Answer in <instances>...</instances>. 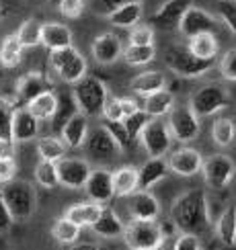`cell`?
<instances>
[{
    "instance_id": "6da1fadb",
    "label": "cell",
    "mask_w": 236,
    "mask_h": 250,
    "mask_svg": "<svg viewBox=\"0 0 236 250\" xmlns=\"http://www.w3.org/2000/svg\"><path fill=\"white\" fill-rule=\"evenodd\" d=\"M171 222L183 234L201 236L210 232L212 220L208 209V195L203 189H191L179 195L171 205Z\"/></svg>"
},
{
    "instance_id": "7a4b0ae2",
    "label": "cell",
    "mask_w": 236,
    "mask_h": 250,
    "mask_svg": "<svg viewBox=\"0 0 236 250\" xmlns=\"http://www.w3.org/2000/svg\"><path fill=\"white\" fill-rule=\"evenodd\" d=\"M0 193H2L15 222H25L33 215L35 205H37V195L31 183L13 179L0 187Z\"/></svg>"
},
{
    "instance_id": "3957f363",
    "label": "cell",
    "mask_w": 236,
    "mask_h": 250,
    "mask_svg": "<svg viewBox=\"0 0 236 250\" xmlns=\"http://www.w3.org/2000/svg\"><path fill=\"white\" fill-rule=\"evenodd\" d=\"M215 60H201L191 54L187 45H169L164 51V64L169 66L177 76L183 78H199L205 72L214 68Z\"/></svg>"
},
{
    "instance_id": "277c9868",
    "label": "cell",
    "mask_w": 236,
    "mask_h": 250,
    "mask_svg": "<svg viewBox=\"0 0 236 250\" xmlns=\"http://www.w3.org/2000/svg\"><path fill=\"white\" fill-rule=\"evenodd\" d=\"M49 66L56 74L70 84H76L78 80L86 76V60L74 45L51 49L49 51Z\"/></svg>"
},
{
    "instance_id": "5b68a950",
    "label": "cell",
    "mask_w": 236,
    "mask_h": 250,
    "mask_svg": "<svg viewBox=\"0 0 236 250\" xmlns=\"http://www.w3.org/2000/svg\"><path fill=\"white\" fill-rule=\"evenodd\" d=\"M80 113H85L86 117L90 115H99L103 111V105L109 97L105 82L95 78V76H85L82 80H78L74 84V90H72Z\"/></svg>"
},
{
    "instance_id": "8992f818",
    "label": "cell",
    "mask_w": 236,
    "mask_h": 250,
    "mask_svg": "<svg viewBox=\"0 0 236 250\" xmlns=\"http://www.w3.org/2000/svg\"><path fill=\"white\" fill-rule=\"evenodd\" d=\"M230 105V95L222 84H205L197 88L189 99V107L197 117H210Z\"/></svg>"
},
{
    "instance_id": "52a82bcc",
    "label": "cell",
    "mask_w": 236,
    "mask_h": 250,
    "mask_svg": "<svg viewBox=\"0 0 236 250\" xmlns=\"http://www.w3.org/2000/svg\"><path fill=\"white\" fill-rule=\"evenodd\" d=\"M162 236V224L156 220H131L123 230L129 250H154Z\"/></svg>"
},
{
    "instance_id": "ba28073f",
    "label": "cell",
    "mask_w": 236,
    "mask_h": 250,
    "mask_svg": "<svg viewBox=\"0 0 236 250\" xmlns=\"http://www.w3.org/2000/svg\"><path fill=\"white\" fill-rule=\"evenodd\" d=\"M169 129L172 140L181 144H189L199 135V117L193 113L189 105H174L169 113Z\"/></svg>"
},
{
    "instance_id": "9c48e42d",
    "label": "cell",
    "mask_w": 236,
    "mask_h": 250,
    "mask_svg": "<svg viewBox=\"0 0 236 250\" xmlns=\"http://www.w3.org/2000/svg\"><path fill=\"white\" fill-rule=\"evenodd\" d=\"M85 150H86L88 160L101 162V164L111 162L121 152L119 146L115 144V140L111 138V133L105 129V125H99V127H95V129H88Z\"/></svg>"
},
{
    "instance_id": "30bf717a",
    "label": "cell",
    "mask_w": 236,
    "mask_h": 250,
    "mask_svg": "<svg viewBox=\"0 0 236 250\" xmlns=\"http://www.w3.org/2000/svg\"><path fill=\"white\" fill-rule=\"evenodd\" d=\"M201 172H203V181L208 187H212V189H224V187H228V183L234 179L236 164L230 156L214 154L208 160H203Z\"/></svg>"
},
{
    "instance_id": "8fae6325",
    "label": "cell",
    "mask_w": 236,
    "mask_h": 250,
    "mask_svg": "<svg viewBox=\"0 0 236 250\" xmlns=\"http://www.w3.org/2000/svg\"><path fill=\"white\" fill-rule=\"evenodd\" d=\"M140 142L144 146V150L148 152V156H164L169 154L171 144H172V135L167 121H162L160 117H152L148 125L144 127Z\"/></svg>"
},
{
    "instance_id": "7c38bea8",
    "label": "cell",
    "mask_w": 236,
    "mask_h": 250,
    "mask_svg": "<svg viewBox=\"0 0 236 250\" xmlns=\"http://www.w3.org/2000/svg\"><path fill=\"white\" fill-rule=\"evenodd\" d=\"M181 35L185 37H195L199 33H215V29H218V21L212 13L203 8H197V6H189L185 10V15L181 17L179 21V27Z\"/></svg>"
},
{
    "instance_id": "4fadbf2b",
    "label": "cell",
    "mask_w": 236,
    "mask_h": 250,
    "mask_svg": "<svg viewBox=\"0 0 236 250\" xmlns=\"http://www.w3.org/2000/svg\"><path fill=\"white\" fill-rule=\"evenodd\" d=\"M58 164V179L60 185L66 189H85V185L90 176V164L82 158H62Z\"/></svg>"
},
{
    "instance_id": "5bb4252c",
    "label": "cell",
    "mask_w": 236,
    "mask_h": 250,
    "mask_svg": "<svg viewBox=\"0 0 236 250\" xmlns=\"http://www.w3.org/2000/svg\"><path fill=\"white\" fill-rule=\"evenodd\" d=\"M86 197L90 201L107 205L113 197H115V191H113V172L99 168V170H90V176L85 185Z\"/></svg>"
},
{
    "instance_id": "9a60e30c",
    "label": "cell",
    "mask_w": 236,
    "mask_h": 250,
    "mask_svg": "<svg viewBox=\"0 0 236 250\" xmlns=\"http://www.w3.org/2000/svg\"><path fill=\"white\" fill-rule=\"evenodd\" d=\"M189 6H193V0H167V2L160 4V8L152 15L150 23H152V27H158L164 31L177 29L181 17L185 15V10Z\"/></svg>"
},
{
    "instance_id": "2e32d148",
    "label": "cell",
    "mask_w": 236,
    "mask_h": 250,
    "mask_svg": "<svg viewBox=\"0 0 236 250\" xmlns=\"http://www.w3.org/2000/svg\"><path fill=\"white\" fill-rule=\"evenodd\" d=\"M169 168L179 176H195L201 172L203 156L193 148H179L169 154Z\"/></svg>"
},
{
    "instance_id": "e0dca14e",
    "label": "cell",
    "mask_w": 236,
    "mask_h": 250,
    "mask_svg": "<svg viewBox=\"0 0 236 250\" xmlns=\"http://www.w3.org/2000/svg\"><path fill=\"white\" fill-rule=\"evenodd\" d=\"M128 211L131 220H158L160 203L150 191H133L128 201Z\"/></svg>"
},
{
    "instance_id": "ac0fdd59",
    "label": "cell",
    "mask_w": 236,
    "mask_h": 250,
    "mask_svg": "<svg viewBox=\"0 0 236 250\" xmlns=\"http://www.w3.org/2000/svg\"><path fill=\"white\" fill-rule=\"evenodd\" d=\"M90 51H92V58H95L99 64L111 66L123 56V45H121V39L115 33H101L92 41Z\"/></svg>"
},
{
    "instance_id": "d6986e66",
    "label": "cell",
    "mask_w": 236,
    "mask_h": 250,
    "mask_svg": "<svg viewBox=\"0 0 236 250\" xmlns=\"http://www.w3.org/2000/svg\"><path fill=\"white\" fill-rule=\"evenodd\" d=\"M171 172L169 162L162 156H150L138 168V189L142 191H150L154 185L160 183L164 176Z\"/></svg>"
},
{
    "instance_id": "ffe728a7",
    "label": "cell",
    "mask_w": 236,
    "mask_h": 250,
    "mask_svg": "<svg viewBox=\"0 0 236 250\" xmlns=\"http://www.w3.org/2000/svg\"><path fill=\"white\" fill-rule=\"evenodd\" d=\"M39 131V121L31 115V111L23 105L15 109L13 115V127H10V133H13V142H29L33 140Z\"/></svg>"
},
{
    "instance_id": "44dd1931",
    "label": "cell",
    "mask_w": 236,
    "mask_h": 250,
    "mask_svg": "<svg viewBox=\"0 0 236 250\" xmlns=\"http://www.w3.org/2000/svg\"><path fill=\"white\" fill-rule=\"evenodd\" d=\"M45 90H51V84L41 72H29L17 80V97L23 105H27L31 99H35Z\"/></svg>"
},
{
    "instance_id": "7402d4cb",
    "label": "cell",
    "mask_w": 236,
    "mask_h": 250,
    "mask_svg": "<svg viewBox=\"0 0 236 250\" xmlns=\"http://www.w3.org/2000/svg\"><path fill=\"white\" fill-rule=\"evenodd\" d=\"M86 135H88V121H86V115H85V113H76V115L64 125V129H62L60 138H62V142L66 144V148L78 150V148H82V146H85Z\"/></svg>"
},
{
    "instance_id": "603a6c76",
    "label": "cell",
    "mask_w": 236,
    "mask_h": 250,
    "mask_svg": "<svg viewBox=\"0 0 236 250\" xmlns=\"http://www.w3.org/2000/svg\"><path fill=\"white\" fill-rule=\"evenodd\" d=\"M76 113H80L78 109V103L74 99V95L72 92H60L58 95V105H56V111L54 115H51V129H54L56 135L62 133V129H64V125L76 115Z\"/></svg>"
},
{
    "instance_id": "cb8c5ba5",
    "label": "cell",
    "mask_w": 236,
    "mask_h": 250,
    "mask_svg": "<svg viewBox=\"0 0 236 250\" xmlns=\"http://www.w3.org/2000/svg\"><path fill=\"white\" fill-rule=\"evenodd\" d=\"M90 230L97 236H103V238H119V236H123L126 224L121 222V217L113 211L109 205H103V211L99 215V220L90 226Z\"/></svg>"
},
{
    "instance_id": "d4e9b609",
    "label": "cell",
    "mask_w": 236,
    "mask_h": 250,
    "mask_svg": "<svg viewBox=\"0 0 236 250\" xmlns=\"http://www.w3.org/2000/svg\"><path fill=\"white\" fill-rule=\"evenodd\" d=\"M41 45L51 49H62L72 45V31L62 23H43L41 27Z\"/></svg>"
},
{
    "instance_id": "484cf974",
    "label": "cell",
    "mask_w": 236,
    "mask_h": 250,
    "mask_svg": "<svg viewBox=\"0 0 236 250\" xmlns=\"http://www.w3.org/2000/svg\"><path fill=\"white\" fill-rule=\"evenodd\" d=\"M142 15H144L142 0H133V2H126V4H121L119 8H115L107 19H109V23L115 25V27L131 29L142 21Z\"/></svg>"
},
{
    "instance_id": "4316f807",
    "label": "cell",
    "mask_w": 236,
    "mask_h": 250,
    "mask_svg": "<svg viewBox=\"0 0 236 250\" xmlns=\"http://www.w3.org/2000/svg\"><path fill=\"white\" fill-rule=\"evenodd\" d=\"M167 86V76L158 70H150V72H142L129 82V88L133 95H140V97H148L152 92H156L160 88Z\"/></svg>"
},
{
    "instance_id": "83f0119b",
    "label": "cell",
    "mask_w": 236,
    "mask_h": 250,
    "mask_svg": "<svg viewBox=\"0 0 236 250\" xmlns=\"http://www.w3.org/2000/svg\"><path fill=\"white\" fill-rule=\"evenodd\" d=\"M172 107H174V95L167 88H160L156 92H152V95L144 97V105H142V109L146 111L150 117L169 115Z\"/></svg>"
},
{
    "instance_id": "f1b7e54d",
    "label": "cell",
    "mask_w": 236,
    "mask_h": 250,
    "mask_svg": "<svg viewBox=\"0 0 236 250\" xmlns=\"http://www.w3.org/2000/svg\"><path fill=\"white\" fill-rule=\"evenodd\" d=\"M103 211V205L101 203H74L70 205L66 209V215L68 220H72L74 224H78L80 228H90L92 224H95L99 220V215Z\"/></svg>"
},
{
    "instance_id": "f546056e",
    "label": "cell",
    "mask_w": 236,
    "mask_h": 250,
    "mask_svg": "<svg viewBox=\"0 0 236 250\" xmlns=\"http://www.w3.org/2000/svg\"><path fill=\"white\" fill-rule=\"evenodd\" d=\"M215 236L224 246L236 244V203L228 205L215 222Z\"/></svg>"
},
{
    "instance_id": "4dcf8cb0",
    "label": "cell",
    "mask_w": 236,
    "mask_h": 250,
    "mask_svg": "<svg viewBox=\"0 0 236 250\" xmlns=\"http://www.w3.org/2000/svg\"><path fill=\"white\" fill-rule=\"evenodd\" d=\"M56 105H58V95L54 90H45V92H41V95H37L35 99H31L25 107L31 111V115L37 121H47L54 115Z\"/></svg>"
},
{
    "instance_id": "1f68e13d",
    "label": "cell",
    "mask_w": 236,
    "mask_h": 250,
    "mask_svg": "<svg viewBox=\"0 0 236 250\" xmlns=\"http://www.w3.org/2000/svg\"><path fill=\"white\" fill-rule=\"evenodd\" d=\"M113 191H115V197H129L133 191H138L136 166H121L113 172Z\"/></svg>"
},
{
    "instance_id": "d6a6232c",
    "label": "cell",
    "mask_w": 236,
    "mask_h": 250,
    "mask_svg": "<svg viewBox=\"0 0 236 250\" xmlns=\"http://www.w3.org/2000/svg\"><path fill=\"white\" fill-rule=\"evenodd\" d=\"M189 51L195 54L201 60H215L218 56V39H215V33H199L195 37H189V43H187Z\"/></svg>"
},
{
    "instance_id": "836d02e7",
    "label": "cell",
    "mask_w": 236,
    "mask_h": 250,
    "mask_svg": "<svg viewBox=\"0 0 236 250\" xmlns=\"http://www.w3.org/2000/svg\"><path fill=\"white\" fill-rule=\"evenodd\" d=\"M37 154H39L41 160L60 162L66 156V144L62 142V138H56V135H47V138H41L37 142Z\"/></svg>"
},
{
    "instance_id": "e575fe53",
    "label": "cell",
    "mask_w": 236,
    "mask_h": 250,
    "mask_svg": "<svg viewBox=\"0 0 236 250\" xmlns=\"http://www.w3.org/2000/svg\"><path fill=\"white\" fill-rule=\"evenodd\" d=\"M23 45L17 37V33H10L2 39L0 43V64L4 68H15L19 62H21V56H23Z\"/></svg>"
},
{
    "instance_id": "d590c367",
    "label": "cell",
    "mask_w": 236,
    "mask_h": 250,
    "mask_svg": "<svg viewBox=\"0 0 236 250\" xmlns=\"http://www.w3.org/2000/svg\"><path fill=\"white\" fill-rule=\"evenodd\" d=\"M80 232H82V228L72 220H68V217H60V220H56L54 226H51V236H54L60 244H76L80 238Z\"/></svg>"
},
{
    "instance_id": "8d00e7d4",
    "label": "cell",
    "mask_w": 236,
    "mask_h": 250,
    "mask_svg": "<svg viewBox=\"0 0 236 250\" xmlns=\"http://www.w3.org/2000/svg\"><path fill=\"white\" fill-rule=\"evenodd\" d=\"M212 138L214 142L220 146V148H228V146L234 142L236 138V125L232 119L228 117H220L215 119L212 125Z\"/></svg>"
},
{
    "instance_id": "74e56055",
    "label": "cell",
    "mask_w": 236,
    "mask_h": 250,
    "mask_svg": "<svg viewBox=\"0 0 236 250\" xmlns=\"http://www.w3.org/2000/svg\"><path fill=\"white\" fill-rule=\"evenodd\" d=\"M123 60L128 62L129 66H146L156 58V47L154 45H128L123 49Z\"/></svg>"
},
{
    "instance_id": "f35d334b",
    "label": "cell",
    "mask_w": 236,
    "mask_h": 250,
    "mask_svg": "<svg viewBox=\"0 0 236 250\" xmlns=\"http://www.w3.org/2000/svg\"><path fill=\"white\" fill-rule=\"evenodd\" d=\"M41 27H43L41 21L27 19L25 23L19 27V31H17V37L21 41V45H23V47H37V45H41Z\"/></svg>"
},
{
    "instance_id": "ab89813d",
    "label": "cell",
    "mask_w": 236,
    "mask_h": 250,
    "mask_svg": "<svg viewBox=\"0 0 236 250\" xmlns=\"http://www.w3.org/2000/svg\"><path fill=\"white\" fill-rule=\"evenodd\" d=\"M35 181H37V185L43 187V189H56L60 185L58 164L47 162V160H39V164L35 166Z\"/></svg>"
},
{
    "instance_id": "60d3db41",
    "label": "cell",
    "mask_w": 236,
    "mask_h": 250,
    "mask_svg": "<svg viewBox=\"0 0 236 250\" xmlns=\"http://www.w3.org/2000/svg\"><path fill=\"white\" fill-rule=\"evenodd\" d=\"M150 119H152V117H150L144 109H138L136 113H131L129 117L123 119V125H126V129H128V135H129L131 144L140 140V135H142L144 127L148 125V121H150Z\"/></svg>"
},
{
    "instance_id": "b9f144b4",
    "label": "cell",
    "mask_w": 236,
    "mask_h": 250,
    "mask_svg": "<svg viewBox=\"0 0 236 250\" xmlns=\"http://www.w3.org/2000/svg\"><path fill=\"white\" fill-rule=\"evenodd\" d=\"M15 103L8 101L4 97H0V138H10L13 140V133H10V127H13V115H15Z\"/></svg>"
},
{
    "instance_id": "7bdbcfd3",
    "label": "cell",
    "mask_w": 236,
    "mask_h": 250,
    "mask_svg": "<svg viewBox=\"0 0 236 250\" xmlns=\"http://www.w3.org/2000/svg\"><path fill=\"white\" fill-rule=\"evenodd\" d=\"M218 17L222 23L228 27V31L236 37V0H220Z\"/></svg>"
},
{
    "instance_id": "ee69618b",
    "label": "cell",
    "mask_w": 236,
    "mask_h": 250,
    "mask_svg": "<svg viewBox=\"0 0 236 250\" xmlns=\"http://www.w3.org/2000/svg\"><path fill=\"white\" fill-rule=\"evenodd\" d=\"M103 125H105V129L111 133V138L115 140V144L119 146V150H128L131 146V140H129L128 129H126V125H123V121H105Z\"/></svg>"
},
{
    "instance_id": "f6af8a7d",
    "label": "cell",
    "mask_w": 236,
    "mask_h": 250,
    "mask_svg": "<svg viewBox=\"0 0 236 250\" xmlns=\"http://www.w3.org/2000/svg\"><path fill=\"white\" fill-rule=\"evenodd\" d=\"M131 45H154V27L152 25H136L129 31Z\"/></svg>"
},
{
    "instance_id": "bcb514c9",
    "label": "cell",
    "mask_w": 236,
    "mask_h": 250,
    "mask_svg": "<svg viewBox=\"0 0 236 250\" xmlns=\"http://www.w3.org/2000/svg\"><path fill=\"white\" fill-rule=\"evenodd\" d=\"M220 72L224 80L236 82V47L228 49L220 60Z\"/></svg>"
},
{
    "instance_id": "7dc6e473",
    "label": "cell",
    "mask_w": 236,
    "mask_h": 250,
    "mask_svg": "<svg viewBox=\"0 0 236 250\" xmlns=\"http://www.w3.org/2000/svg\"><path fill=\"white\" fill-rule=\"evenodd\" d=\"M58 10L66 19H78L85 13V0H58Z\"/></svg>"
},
{
    "instance_id": "c3c4849f",
    "label": "cell",
    "mask_w": 236,
    "mask_h": 250,
    "mask_svg": "<svg viewBox=\"0 0 236 250\" xmlns=\"http://www.w3.org/2000/svg\"><path fill=\"white\" fill-rule=\"evenodd\" d=\"M101 115L105 117V121H123V109H121L119 97H107Z\"/></svg>"
},
{
    "instance_id": "681fc988",
    "label": "cell",
    "mask_w": 236,
    "mask_h": 250,
    "mask_svg": "<svg viewBox=\"0 0 236 250\" xmlns=\"http://www.w3.org/2000/svg\"><path fill=\"white\" fill-rule=\"evenodd\" d=\"M17 174V162L15 158H0V185L13 181Z\"/></svg>"
},
{
    "instance_id": "f907efd6",
    "label": "cell",
    "mask_w": 236,
    "mask_h": 250,
    "mask_svg": "<svg viewBox=\"0 0 236 250\" xmlns=\"http://www.w3.org/2000/svg\"><path fill=\"white\" fill-rule=\"evenodd\" d=\"M174 250H201V242H199V236L195 234H179L177 238V248Z\"/></svg>"
},
{
    "instance_id": "816d5d0a",
    "label": "cell",
    "mask_w": 236,
    "mask_h": 250,
    "mask_svg": "<svg viewBox=\"0 0 236 250\" xmlns=\"http://www.w3.org/2000/svg\"><path fill=\"white\" fill-rule=\"evenodd\" d=\"M126 2H133V0H95V10L103 17H109L113 10L119 8Z\"/></svg>"
},
{
    "instance_id": "f5cc1de1",
    "label": "cell",
    "mask_w": 236,
    "mask_h": 250,
    "mask_svg": "<svg viewBox=\"0 0 236 250\" xmlns=\"http://www.w3.org/2000/svg\"><path fill=\"white\" fill-rule=\"evenodd\" d=\"M177 238H179V234L177 232H162V236H160V240H158V244H156V248L154 250H174L177 248Z\"/></svg>"
},
{
    "instance_id": "db71d44e",
    "label": "cell",
    "mask_w": 236,
    "mask_h": 250,
    "mask_svg": "<svg viewBox=\"0 0 236 250\" xmlns=\"http://www.w3.org/2000/svg\"><path fill=\"white\" fill-rule=\"evenodd\" d=\"M13 215H10V209H8V205L4 201V197L2 193H0V232H6L10 226H13Z\"/></svg>"
},
{
    "instance_id": "11a10c76",
    "label": "cell",
    "mask_w": 236,
    "mask_h": 250,
    "mask_svg": "<svg viewBox=\"0 0 236 250\" xmlns=\"http://www.w3.org/2000/svg\"><path fill=\"white\" fill-rule=\"evenodd\" d=\"M15 142L10 138H0V158H13Z\"/></svg>"
},
{
    "instance_id": "9f6ffc18",
    "label": "cell",
    "mask_w": 236,
    "mask_h": 250,
    "mask_svg": "<svg viewBox=\"0 0 236 250\" xmlns=\"http://www.w3.org/2000/svg\"><path fill=\"white\" fill-rule=\"evenodd\" d=\"M121 101V109H123V119L129 117L131 113H136L138 109H142L138 105V101H133V99H119Z\"/></svg>"
},
{
    "instance_id": "6f0895ef",
    "label": "cell",
    "mask_w": 236,
    "mask_h": 250,
    "mask_svg": "<svg viewBox=\"0 0 236 250\" xmlns=\"http://www.w3.org/2000/svg\"><path fill=\"white\" fill-rule=\"evenodd\" d=\"M70 250H99V246L90 244V242H82V244H74Z\"/></svg>"
},
{
    "instance_id": "680465c9",
    "label": "cell",
    "mask_w": 236,
    "mask_h": 250,
    "mask_svg": "<svg viewBox=\"0 0 236 250\" xmlns=\"http://www.w3.org/2000/svg\"><path fill=\"white\" fill-rule=\"evenodd\" d=\"M49 2H51V4H58V0H49Z\"/></svg>"
},
{
    "instance_id": "91938a15",
    "label": "cell",
    "mask_w": 236,
    "mask_h": 250,
    "mask_svg": "<svg viewBox=\"0 0 236 250\" xmlns=\"http://www.w3.org/2000/svg\"><path fill=\"white\" fill-rule=\"evenodd\" d=\"M0 13H2V8H0Z\"/></svg>"
}]
</instances>
